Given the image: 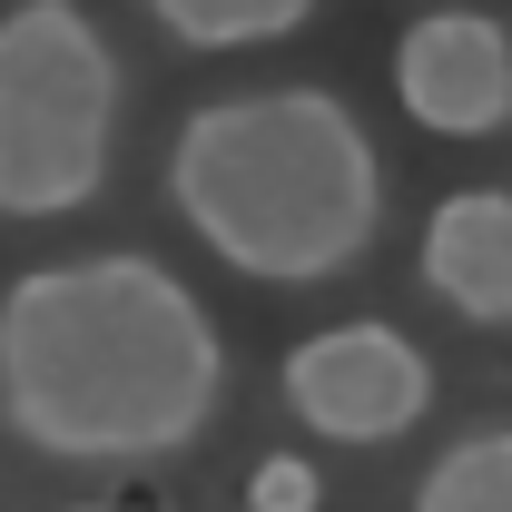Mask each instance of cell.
<instances>
[{
	"mask_svg": "<svg viewBox=\"0 0 512 512\" xmlns=\"http://www.w3.org/2000/svg\"><path fill=\"white\" fill-rule=\"evenodd\" d=\"M79 512H109V503H79Z\"/></svg>",
	"mask_w": 512,
	"mask_h": 512,
	"instance_id": "10",
	"label": "cell"
},
{
	"mask_svg": "<svg viewBox=\"0 0 512 512\" xmlns=\"http://www.w3.org/2000/svg\"><path fill=\"white\" fill-rule=\"evenodd\" d=\"M414 512H512V424H483L453 453H434Z\"/></svg>",
	"mask_w": 512,
	"mask_h": 512,
	"instance_id": "8",
	"label": "cell"
},
{
	"mask_svg": "<svg viewBox=\"0 0 512 512\" xmlns=\"http://www.w3.org/2000/svg\"><path fill=\"white\" fill-rule=\"evenodd\" d=\"M168 207L247 286H325L375 247L384 158L335 89H237L178 119Z\"/></svg>",
	"mask_w": 512,
	"mask_h": 512,
	"instance_id": "2",
	"label": "cell"
},
{
	"mask_svg": "<svg viewBox=\"0 0 512 512\" xmlns=\"http://www.w3.org/2000/svg\"><path fill=\"white\" fill-rule=\"evenodd\" d=\"M178 50L217 60V50H266V40H296L316 20V0H138Z\"/></svg>",
	"mask_w": 512,
	"mask_h": 512,
	"instance_id": "7",
	"label": "cell"
},
{
	"mask_svg": "<svg viewBox=\"0 0 512 512\" xmlns=\"http://www.w3.org/2000/svg\"><path fill=\"white\" fill-rule=\"evenodd\" d=\"M119 158V50L79 0L0 10V217L50 227L109 188Z\"/></svg>",
	"mask_w": 512,
	"mask_h": 512,
	"instance_id": "3",
	"label": "cell"
},
{
	"mask_svg": "<svg viewBox=\"0 0 512 512\" xmlns=\"http://www.w3.org/2000/svg\"><path fill=\"white\" fill-rule=\"evenodd\" d=\"M227 345L158 256H60L0 296V424L40 463L148 473L217 424Z\"/></svg>",
	"mask_w": 512,
	"mask_h": 512,
	"instance_id": "1",
	"label": "cell"
},
{
	"mask_svg": "<svg viewBox=\"0 0 512 512\" xmlns=\"http://www.w3.org/2000/svg\"><path fill=\"white\" fill-rule=\"evenodd\" d=\"M424 296L463 325H512V188H453L424 217Z\"/></svg>",
	"mask_w": 512,
	"mask_h": 512,
	"instance_id": "6",
	"label": "cell"
},
{
	"mask_svg": "<svg viewBox=\"0 0 512 512\" xmlns=\"http://www.w3.org/2000/svg\"><path fill=\"white\" fill-rule=\"evenodd\" d=\"M247 512H316V463L306 453H266L247 473Z\"/></svg>",
	"mask_w": 512,
	"mask_h": 512,
	"instance_id": "9",
	"label": "cell"
},
{
	"mask_svg": "<svg viewBox=\"0 0 512 512\" xmlns=\"http://www.w3.org/2000/svg\"><path fill=\"white\" fill-rule=\"evenodd\" d=\"M394 99L434 138H493L512 128V30L483 10H424L394 40Z\"/></svg>",
	"mask_w": 512,
	"mask_h": 512,
	"instance_id": "5",
	"label": "cell"
},
{
	"mask_svg": "<svg viewBox=\"0 0 512 512\" xmlns=\"http://www.w3.org/2000/svg\"><path fill=\"white\" fill-rule=\"evenodd\" d=\"M434 404V365L414 335L355 316V325H325L286 355V414L325 434V444H404Z\"/></svg>",
	"mask_w": 512,
	"mask_h": 512,
	"instance_id": "4",
	"label": "cell"
}]
</instances>
